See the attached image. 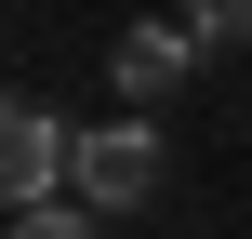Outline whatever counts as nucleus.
Masks as SVG:
<instances>
[{
  "label": "nucleus",
  "mask_w": 252,
  "mask_h": 239,
  "mask_svg": "<svg viewBox=\"0 0 252 239\" xmlns=\"http://www.w3.org/2000/svg\"><path fill=\"white\" fill-rule=\"evenodd\" d=\"M66 146H80V133H66L53 106H0V200H13V213L66 200Z\"/></svg>",
  "instance_id": "f03ea898"
},
{
  "label": "nucleus",
  "mask_w": 252,
  "mask_h": 239,
  "mask_svg": "<svg viewBox=\"0 0 252 239\" xmlns=\"http://www.w3.org/2000/svg\"><path fill=\"white\" fill-rule=\"evenodd\" d=\"M186 67H199V27H186V13H173V27H120V53H106L120 106H159V93H186Z\"/></svg>",
  "instance_id": "7ed1b4c3"
},
{
  "label": "nucleus",
  "mask_w": 252,
  "mask_h": 239,
  "mask_svg": "<svg viewBox=\"0 0 252 239\" xmlns=\"http://www.w3.org/2000/svg\"><path fill=\"white\" fill-rule=\"evenodd\" d=\"M13 239H106L93 200H40V213H13Z\"/></svg>",
  "instance_id": "20e7f679"
},
{
  "label": "nucleus",
  "mask_w": 252,
  "mask_h": 239,
  "mask_svg": "<svg viewBox=\"0 0 252 239\" xmlns=\"http://www.w3.org/2000/svg\"><path fill=\"white\" fill-rule=\"evenodd\" d=\"M186 27H199V53H239L252 40V0H186Z\"/></svg>",
  "instance_id": "39448f33"
},
{
  "label": "nucleus",
  "mask_w": 252,
  "mask_h": 239,
  "mask_svg": "<svg viewBox=\"0 0 252 239\" xmlns=\"http://www.w3.org/2000/svg\"><path fill=\"white\" fill-rule=\"evenodd\" d=\"M159 173H173V160H159L146 120H93V133L66 146V200H93V213H146Z\"/></svg>",
  "instance_id": "f257e3e1"
}]
</instances>
